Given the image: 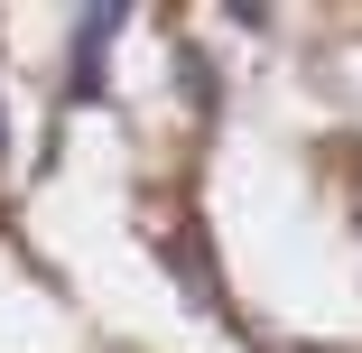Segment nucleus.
<instances>
[{
	"label": "nucleus",
	"mask_w": 362,
	"mask_h": 353,
	"mask_svg": "<svg viewBox=\"0 0 362 353\" xmlns=\"http://www.w3.org/2000/svg\"><path fill=\"white\" fill-rule=\"evenodd\" d=\"M121 28H130V0H93L75 19V56H65V93L75 103H103V56H112Z\"/></svg>",
	"instance_id": "f257e3e1"
},
{
	"label": "nucleus",
	"mask_w": 362,
	"mask_h": 353,
	"mask_svg": "<svg viewBox=\"0 0 362 353\" xmlns=\"http://www.w3.org/2000/svg\"><path fill=\"white\" fill-rule=\"evenodd\" d=\"M177 75H186V103H195V112H214V103H223V84L204 75V56H195V47L177 56Z\"/></svg>",
	"instance_id": "f03ea898"
},
{
	"label": "nucleus",
	"mask_w": 362,
	"mask_h": 353,
	"mask_svg": "<svg viewBox=\"0 0 362 353\" xmlns=\"http://www.w3.org/2000/svg\"><path fill=\"white\" fill-rule=\"evenodd\" d=\"M0 168H10V103H0Z\"/></svg>",
	"instance_id": "7ed1b4c3"
}]
</instances>
